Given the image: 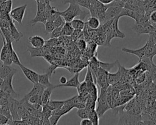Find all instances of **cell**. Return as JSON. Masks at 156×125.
<instances>
[{"label": "cell", "mask_w": 156, "mask_h": 125, "mask_svg": "<svg viewBox=\"0 0 156 125\" xmlns=\"http://www.w3.org/2000/svg\"><path fill=\"white\" fill-rule=\"evenodd\" d=\"M146 58H149L150 60H152L153 57L156 55V48L152 34H149L147 41L146 43Z\"/></svg>", "instance_id": "obj_9"}, {"label": "cell", "mask_w": 156, "mask_h": 125, "mask_svg": "<svg viewBox=\"0 0 156 125\" xmlns=\"http://www.w3.org/2000/svg\"><path fill=\"white\" fill-rule=\"evenodd\" d=\"M49 76L47 73H44L41 74H38V82L41 85H43L44 87H51L53 86L49 79Z\"/></svg>", "instance_id": "obj_25"}, {"label": "cell", "mask_w": 156, "mask_h": 125, "mask_svg": "<svg viewBox=\"0 0 156 125\" xmlns=\"http://www.w3.org/2000/svg\"><path fill=\"white\" fill-rule=\"evenodd\" d=\"M26 7L27 4H24L12 9L10 12L9 13L11 18L13 21H16V22H18L19 24H22Z\"/></svg>", "instance_id": "obj_8"}, {"label": "cell", "mask_w": 156, "mask_h": 125, "mask_svg": "<svg viewBox=\"0 0 156 125\" xmlns=\"http://www.w3.org/2000/svg\"><path fill=\"white\" fill-rule=\"evenodd\" d=\"M77 46L80 50H84L87 47V43L83 39L80 38L77 42Z\"/></svg>", "instance_id": "obj_43"}, {"label": "cell", "mask_w": 156, "mask_h": 125, "mask_svg": "<svg viewBox=\"0 0 156 125\" xmlns=\"http://www.w3.org/2000/svg\"><path fill=\"white\" fill-rule=\"evenodd\" d=\"M97 107H96V112L99 116V118L102 117L104 114L108 110L111 109L110 106L107 102V98H106V89L105 88H101L100 90V95L98 97L97 99Z\"/></svg>", "instance_id": "obj_6"}, {"label": "cell", "mask_w": 156, "mask_h": 125, "mask_svg": "<svg viewBox=\"0 0 156 125\" xmlns=\"http://www.w3.org/2000/svg\"><path fill=\"white\" fill-rule=\"evenodd\" d=\"M140 1H146V0H140Z\"/></svg>", "instance_id": "obj_50"}, {"label": "cell", "mask_w": 156, "mask_h": 125, "mask_svg": "<svg viewBox=\"0 0 156 125\" xmlns=\"http://www.w3.org/2000/svg\"><path fill=\"white\" fill-rule=\"evenodd\" d=\"M66 82H67V79H66V77H65V76L60 77V84H64Z\"/></svg>", "instance_id": "obj_47"}, {"label": "cell", "mask_w": 156, "mask_h": 125, "mask_svg": "<svg viewBox=\"0 0 156 125\" xmlns=\"http://www.w3.org/2000/svg\"><path fill=\"white\" fill-rule=\"evenodd\" d=\"M146 44L141 48L137 49H129V48H122L121 49L122 52L128 53V54H133V55L137 56L140 59V60L146 58Z\"/></svg>", "instance_id": "obj_14"}, {"label": "cell", "mask_w": 156, "mask_h": 125, "mask_svg": "<svg viewBox=\"0 0 156 125\" xmlns=\"http://www.w3.org/2000/svg\"><path fill=\"white\" fill-rule=\"evenodd\" d=\"M132 29L135 32L138 34H149L156 32V30L154 27L149 22V20H147L144 16L141 20L136 22V23L132 26Z\"/></svg>", "instance_id": "obj_5"}, {"label": "cell", "mask_w": 156, "mask_h": 125, "mask_svg": "<svg viewBox=\"0 0 156 125\" xmlns=\"http://www.w3.org/2000/svg\"><path fill=\"white\" fill-rule=\"evenodd\" d=\"M53 22H54L55 27H58L61 26H63L65 23V21L64 20V19L62 16L59 15L53 21Z\"/></svg>", "instance_id": "obj_41"}, {"label": "cell", "mask_w": 156, "mask_h": 125, "mask_svg": "<svg viewBox=\"0 0 156 125\" xmlns=\"http://www.w3.org/2000/svg\"><path fill=\"white\" fill-rule=\"evenodd\" d=\"M29 42L32 47L36 48H43L45 45V40L44 38L39 35H34L28 38Z\"/></svg>", "instance_id": "obj_16"}, {"label": "cell", "mask_w": 156, "mask_h": 125, "mask_svg": "<svg viewBox=\"0 0 156 125\" xmlns=\"http://www.w3.org/2000/svg\"><path fill=\"white\" fill-rule=\"evenodd\" d=\"M146 73H143L138 76H136V81L138 84H141L143 83L144 80H145V79H146Z\"/></svg>", "instance_id": "obj_44"}, {"label": "cell", "mask_w": 156, "mask_h": 125, "mask_svg": "<svg viewBox=\"0 0 156 125\" xmlns=\"http://www.w3.org/2000/svg\"><path fill=\"white\" fill-rule=\"evenodd\" d=\"M112 85H109L108 87L106 88V98L108 104L110 106L111 109H112Z\"/></svg>", "instance_id": "obj_34"}, {"label": "cell", "mask_w": 156, "mask_h": 125, "mask_svg": "<svg viewBox=\"0 0 156 125\" xmlns=\"http://www.w3.org/2000/svg\"><path fill=\"white\" fill-rule=\"evenodd\" d=\"M108 5V7L105 11V16L107 20H113L114 18L118 17L123 7L115 5Z\"/></svg>", "instance_id": "obj_13"}, {"label": "cell", "mask_w": 156, "mask_h": 125, "mask_svg": "<svg viewBox=\"0 0 156 125\" xmlns=\"http://www.w3.org/2000/svg\"><path fill=\"white\" fill-rule=\"evenodd\" d=\"M16 72L17 71L12 72L10 74H9L6 77H5L2 80V82L1 85V89H0V90L3 91L4 93L13 98L17 97L18 96V95L15 91L12 86L13 77Z\"/></svg>", "instance_id": "obj_7"}, {"label": "cell", "mask_w": 156, "mask_h": 125, "mask_svg": "<svg viewBox=\"0 0 156 125\" xmlns=\"http://www.w3.org/2000/svg\"><path fill=\"white\" fill-rule=\"evenodd\" d=\"M99 2H100L101 3L105 4V5H108L109 4H110L111 2H112L114 0H98Z\"/></svg>", "instance_id": "obj_46"}, {"label": "cell", "mask_w": 156, "mask_h": 125, "mask_svg": "<svg viewBox=\"0 0 156 125\" xmlns=\"http://www.w3.org/2000/svg\"><path fill=\"white\" fill-rule=\"evenodd\" d=\"M55 88V85L51 86V87H45L44 89L42 95H41V101L42 105L46 104L49 100H50V97L51 95L52 92V90Z\"/></svg>", "instance_id": "obj_19"}, {"label": "cell", "mask_w": 156, "mask_h": 125, "mask_svg": "<svg viewBox=\"0 0 156 125\" xmlns=\"http://www.w3.org/2000/svg\"><path fill=\"white\" fill-rule=\"evenodd\" d=\"M84 81H85L87 84L90 83V82H94L93 76L90 67L89 66H88V68H87V73H86L85 79H84Z\"/></svg>", "instance_id": "obj_36"}, {"label": "cell", "mask_w": 156, "mask_h": 125, "mask_svg": "<svg viewBox=\"0 0 156 125\" xmlns=\"http://www.w3.org/2000/svg\"><path fill=\"white\" fill-rule=\"evenodd\" d=\"M62 116L59 115H57V114H51V115L50 116L49 118V123L50 124L52 125H55L57 124L58 123V120H60V118Z\"/></svg>", "instance_id": "obj_39"}, {"label": "cell", "mask_w": 156, "mask_h": 125, "mask_svg": "<svg viewBox=\"0 0 156 125\" xmlns=\"http://www.w3.org/2000/svg\"><path fill=\"white\" fill-rule=\"evenodd\" d=\"M83 32H82V30L74 29L71 37L73 40H77L80 38V37L83 36Z\"/></svg>", "instance_id": "obj_37"}, {"label": "cell", "mask_w": 156, "mask_h": 125, "mask_svg": "<svg viewBox=\"0 0 156 125\" xmlns=\"http://www.w3.org/2000/svg\"><path fill=\"white\" fill-rule=\"evenodd\" d=\"M70 24L74 29L83 30L85 26V23L83 21V20L80 18L73 19L70 21Z\"/></svg>", "instance_id": "obj_27"}, {"label": "cell", "mask_w": 156, "mask_h": 125, "mask_svg": "<svg viewBox=\"0 0 156 125\" xmlns=\"http://www.w3.org/2000/svg\"><path fill=\"white\" fill-rule=\"evenodd\" d=\"M9 29L10 31L11 36L13 39V40L16 42L19 41L21 40V38L23 37V34L20 30H18V29L16 27V26L14 24L13 20H11L10 21Z\"/></svg>", "instance_id": "obj_17"}, {"label": "cell", "mask_w": 156, "mask_h": 125, "mask_svg": "<svg viewBox=\"0 0 156 125\" xmlns=\"http://www.w3.org/2000/svg\"><path fill=\"white\" fill-rule=\"evenodd\" d=\"M69 4V7L65 10L59 12V15L63 17L65 22H70L77 16L83 20L85 17L88 14V12L82 10L75 1Z\"/></svg>", "instance_id": "obj_1"}, {"label": "cell", "mask_w": 156, "mask_h": 125, "mask_svg": "<svg viewBox=\"0 0 156 125\" xmlns=\"http://www.w3.org/2000/svg\"><path fill=\"white\" fill-rule=\"evenodd\" d=\"M80 125H93L92 122L90 121L89 118H84L80 123Z\"/></svg>", "instance_id": "obj_45"}, {"label": "cell", "mask_w": 156, "mask_h": 125, "mask_svg": "<svg viewBox=\"0 0 156 125\" xmlns=\"http://www.w3.org/2000/svg\"><path fill=\"white\" fill-rule=\"evenodd\" d=\"M35 1H38V0H35Z\"/></svg>", "instance_id": "obj_52"}, {"label": "cell", "mask_w": 156, "mask_h": 125, "mask_svg": "<svg viewBox=\"0 0 156 125\" xmlns=\"http://www.w3.org/2000/svg\"><path fill=\"white\" fill-rule=\"evenodd\" d=\"M80 84V82L79 80V73H76L74 76L71 78L69 80H67V82L64 84H58L57 85H55V88L58 87H74L77 88Z\"/></svg>", "instance_id": "obj_18"}, {"label": "cell", "mask_w": 156, "mask_h": 125, "mask_svg": "<svg viewBox=\"0 0 156 125\" xmlns=\"http://www.w3.org/2000/svg\"><path fill=\"white\" fill-rule=\"evenodd\" d=\"M119 19V17L114 18L110 25L104 30L106 37V41L104 46H110V41L114 38H123L125 37V34L122 32L118 27Z\"/></svg>", "instance_id": "obj_2"}, {"label": "cell", "mask_w": 156, "mask_h": 125, "mask_svg": "<svg viewBox=\"0 0 156 125\" xmlns=\"http://www.w3.org/2000/svg\"><path fill=\"white\" fill-rule=\"evenodd\" d=\"M2 63H2V61L0 60V66H1V65Z\"/></svg>", "instance_id": "obj_49"}, {"label": "cell", "mask_w": 156, "mask_h": 125, "mask_svg": "<svg viewBox=\"0 0 156 125\" xmlns=\"http://www.w3.org/2000/svg\"><path fill=\"white\" fill-rule=\"evenodd\" d=\"M117 64L118 65V71L115 73H110L109 72L107 73V80L109 85H115V84H118L122 76V70H121V65L117 62Z\"/></svg>", "instance_id": "obj_10"}, {"label": "cell", "mask_w": 156, "mask_h": 125, "mask_svg": "<svg viewBox=\"0 0 156 125\" xmlns=\"http://www.w3.org/2000/svg\"><path fill=\"white\" fill-rule=\"evenodd\" d=\"M1 29H0V34H1Z\"/></svg>", "instance_id": "obj_51"}, {"label": "cell", "mask_w": 156, "mask_h": 125, "mask_svg": "<svg viewBox=\"0 0 156 125\" xmlns=\"http://www.w3.org/2000/svg\"><path fill=\"white\" fill-rule=\"evenodd\" d=\"M88 96H90L92 99L97 101V99L98 97V91L96 87V84L94 82L88 83Z\"/></svg>", "instance_id": "obj_21"}, {"label": "cell", "mask_w": 156, "mask_h": 125, "mask_svg": "<svg viewBox=\"0 0 156 125\" xmlns=\"http://www.w3.org/2000/svg\"><path fill=\"white\" fill-rule=\"evenodd\" d=\"M17 100L12 96H9L8 99V106L13 120H20L17 112Z\"/></svg>", "instance_id": "obj_12"}, {"label": "cell", "mask_w": 156, "mask_h": 125, "mask_svg": "<svg viewBox=\"0 0 156 125\" xmlns=\"http://www.w3.org/2000/svg\"><path fill=\"white\" fill-rule=\"evenodd\" d=\"M151 79L153 81L154 84H156V65L152 62L150 70L148 71Z\"/></svg>", "instance_id": "obj_33"}, {"label": "cell", "mask_w": 156, "mask_h": 125, "mask_svg": "<svg viewBox=\"0 0 156 125\" xmlns=\"http://www.w3.org/2000/svg\"><path fill=\"white\" fill-rule=\"evenodd\" d=\"M155 85H156V84H155Z\"/></svg>", "instance_id": "obj_53"}, {"label": "cell", "mask_w": 156, "mask_h": 125, "mask_svg": "<svg viewBox=\"0 0 156 125\" xmlns=\"http://www.w3.org/2000/svg\"><path fill=\"white\" fill-rule=\"evenodd\" d=\"M44 26L46 34H51L52 31L55 28L54 22L52 21H47L44 24Z\"/></svg>", "instance_id": "obj_35"}, {"label": "cell", "mask_w": 156, "mask_h": 125, "mask_svg": "<svg viewBox=\"0 0 156 125\" xmlns=\"http://www.w3.org/2000/svg\"><path fill=\"white\" fill-rule=\"evenodd\" d=\"M91 0H75V2L80 6L88 9Z\"/></svg>", "instance_id": "obj_40"}, {"label": "cell", "mask_w": 156, "mask_h": 125, "mask_svg": "<svg viewBox=\"0 0 156 125\" xmlns=\"http://www.w3.org/2000/svg\"><path fill=\"white\" fill-rule=\"evenodd\" d=\"M22 70V72L26 76V77L33 84H35L38 82V74L35 71L26 67L22 63L19 66Z\"/></svg>", "instance_id": "obj_11"}, {"label": "cell", "mask_w": 156, "mask_h": 125, "mask_svg": "<svg viewBox=\"0 0 156 125\" xmlns=\"http://www.w3.org/2000/svg\"><path fill=\"white\" fill-rule=\"evenodd\" d=\"M117 61L116 60L115 62L114 63H105V62H102L100 60H98V65H99V66L104 69L105 70L107 71H109L112 68H113L115 65L117 63Z\"/></svg>", "instance_id": "obj_31"}, {"label": "cell", "mask_w": 156, "mask_h": 125, "mask_svg": "<svg viewBox=\"0 0 156 125\" xmlns=\"http://www.w3.org/2000/svg\"><path fill=\"white\" fill-rule=\"evenodd\" d=\"M34 85L33 87V88H32V90H30V91H29L27 94H26L23 98H22L21 100V101H28V99L30 96H32V95H42V93L44 90V89L45 88V87L41 85L40 84H39L38 82L34 84Z\"/></svg>", "instance_id": "obj_15"}, {"label": "cell", "mask_w": 156, "mask_h": 125, "mask_svg": "<svg viewBox=\"0 0 156 125\" xmlns=\"http://www.w3.org/2000/svg\"><path fill=\"white\" fill-rule=\"evenodd\" d=\"M88 118L92 122L93 125H99V116L96 110V109L90 110Z\"/></svg>", "instance_id": "obj_29"}, {"label": "cell", "mask_w": 156, "mask_h": 125, "mask_svg": "<svg viewBox=\"0 0 156 125\" xmlns=\"http://www.w3.org/2000/svg\"><path fill=\"white\" fill-rule=\"evenodd\" d=\"M3 45L0 52V60L3 64L11 65L12 63V51L13 50L12 41L5 40L4 36L1 35Z\"/></svg>", "instance_id": "obj_3"}, {"label": "cell", "mask_w": 156, "mask_h": 125, "mask_svg": "<svg viewBox=\"0 0 156 125\" xmlns=\"http://www.w3.org/2000/svg\"><path fill=\"white\" fill-rule=\"evenodd\" d=\"M74 30L73 27L70 24V22H65L62 26L61 30L62 36H71Z\"/></svg>", "instance_id": "obj_26"}, {"label": "cell", "mask_w": 156, "mask_h": 125, "mask_svg": "<svg viewBox=\"0 0 156 125\" xmlns=\"http://www.w3.org/2000/svg\"><path fill=\"white\" fill-rule=\"evenodd\" d=\"M63 26H61L60 27H55L51 33V38H58L60 36H62L61 35V30H62V28Z\"/></svg>", "instance_id": "obj_38"}, {"label": "cell", "mask_w": 156, "mask_h": 125, "mask_svg": "<svg viewBox=\"0 0 156 125\" xmlns=\"http://www.w3.org/2000/svg\"><path fill=\"white\" fill-rule=\"evenodd\" d=\"M12 0H7L0 5V10L9 13L12 10Z\"/></svg>", "instance_id": "obj_30"}, {"label": "cell", "mask_w": 156, "mask_h": 125, "mask_svg": "<svg viewBox=\"0 0 156 125\" xmlns=\"http://www.w3.org/2000/svg\"><path fill=\"white\" fill-rule=\"evenodd\" d=\"M122 16H129L132 18V19H133L135 21L136 20V18H137V15H136V12L134 10H132L131 9H127V8H124L123 7L118 16V17L120 18Z\"/></svg>", "instance_id": "obj_22"}, {"label": "cell", "mask_w": 156, "mask_h": 125, "mask_svg": "<svg viewBox=\"0 0 156 125\" xmlns=\"http://www.w3.org/2000/svg\"><path fill=\"white\" fill-rule=\"evenodd\" d=\"M46 0H39L37 1V13L35 16L32 19L29 25L34 26L37 23H41L45 24L47 21V17L45 13Z\"/></svg>", "instance_id": "obj_4"}, {"label": "cell", "mask_w": 156, "mask_h": 125, "mask_svg": "<svg viewBox=\"0 0 156 125\" xmlns=\"http://www.w3.org/2000/svg\"><path fill=\"white\" fill-rule=\"evenodd\" d=\"M77 90L78 95L85 98H87L88 96V85L85 81H83L81 83L80 82L79 86L76 88Z\"/></svg>", "instance_id": "obj_24"}, {"label": "cell", "mask_w": 156, "mask_h": 125, "mask_svg": "<svg viewBox=\"0 0 156 125\" xmlns=\"http://www.w3.org/2000/svg\"><path fill=\"white\" fill-rule=\"evenodd\" d=\"M12 63L18 66H20L21 64L20 60L18 57V55L16 54V52H15V51L14 50V49L12 51Z\"/></svg>", "instance_id": "obj_42"}, {"label": "cell", "mask_w": 156, "mask_h": 125, "mask_svg": "<svg viewBox=\"0 0 156 125\" xmlns=\"http://www.w3.org/2000/svg\"><path fill=\"white\" fill-rule=\"evenodd\" d=\"M75 0H62V3L63 4H69L71 2H73Z\"/></svg>", "instance_id": "obj_48"}, {"label": "cell", "mask_w": 156, "mask_h": 125, "mask_svg": "<svg viewBox=\"0 0 156 125\" xmlns=\"http://www.w3.org/2000/svg\"><path fill=\"white\" fill-rule=\"evenodd\" d=\"M89 110L86 107H83V108H80V109H77V116L82 118V119H84V118H87L88 116V113H89Z\"/></svg>", "instance_id": "obj_32"}, {"label": "cell", "mask_w": 156, "mask_h": 125, "mask_svg": "<svg viewBox=\"0 0 156 125\" xmlns=\"http://www.w3.org/2000/svg\"><path fill=\"white\" fill-rule=\"evenodd\" d=\"M15 71H17V70L10 66V65H7L2 63L0 66V77L2 79H4L9 74Z\"/></svg>", "instance_id": "obj_20"}, {"label": "cell", "mask_w": 156, "mask_h": 125, "mask_svg": "<svg viewBox=\"0 0 156 125\" xmlns=\"http://www.w3.org/2000/svg\"><path fill=\"white\" fill-rule=\"evenodd\" d=\"M65 102V100L64 101H54V100H49L46 104H44L45 105H46L49 109H51L52 111L60 108L63 104V103Z\"/></svg>", "instance_id": "obj_28"}, {"label": "cell", "mask_w": 156, "mask_h": 125, "mask_svg": "<svg viewBox=\"0 0 156 125\" xmlns=\"http://www.w3.org/2000/svg\"><path fill=\"white\" fill-rule=\"evenodd\" d=\"M87 26L92 29H98L100 26V21L98 17L96 16H91L86 22Z\"/></svg>", "instance_id": "obj_23"}]
</instances>
